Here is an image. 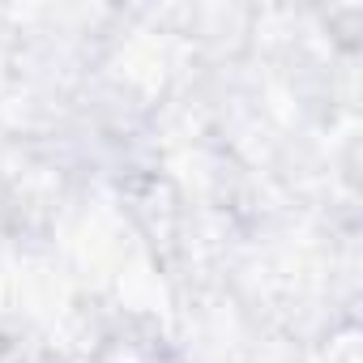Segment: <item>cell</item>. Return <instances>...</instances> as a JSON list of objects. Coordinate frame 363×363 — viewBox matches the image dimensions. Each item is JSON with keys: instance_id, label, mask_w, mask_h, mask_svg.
<instances>
[]
</instances>
